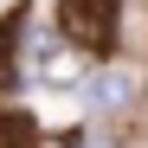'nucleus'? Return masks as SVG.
Returning <instances> with one entry per match:
<instances>
[{
    "instance_id": "f257e3e1",
    "label": "nucleus",
    "mask_w": 148,
    "mask_h": 148,
    "mask_svg": "<svg viewBox=\"0 0 148 148\" xmlns=\"http://www.w3.org/2000/svg\"><path fill=\"white\" fill-rule=\"evenodd\" d=\"M58 32L77 45V52L103 58L116 32H122V0H58Z\"/></svg>"
},
{
    "instance_id": "f03ea898",
    "label": "nucleus",
    "mask_w": 148,
    "mask_h": 148,
    "mask_svg": "<svg viewBox=\"0 0 148 148\" xmlns=\"http://www.w3.org/2000/svg\"><path fill=\"white\" fill-rule=\"evenodd\" d=\"M19 32H26V19H0V84H13L19 77Z\"/></svg>"
},
{
    "instance_id": "7ed1b4c3",
    "label": "nucleus",
    "mask_w": 148,
    "mask_h": 148,
    "mask_svg": "<svg viewBox=\"0 0 148 148\" xmlns=\"http://www.w3.org/2000/svg\"><path fill=\"white\" fill-rule=\"evenodd\" d=\"M0 148H32V116L0 110Z\"/></svg>"
}]
</instances>
